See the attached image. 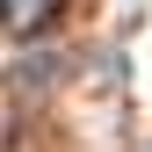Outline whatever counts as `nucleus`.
<instances>
[]
</instances>
